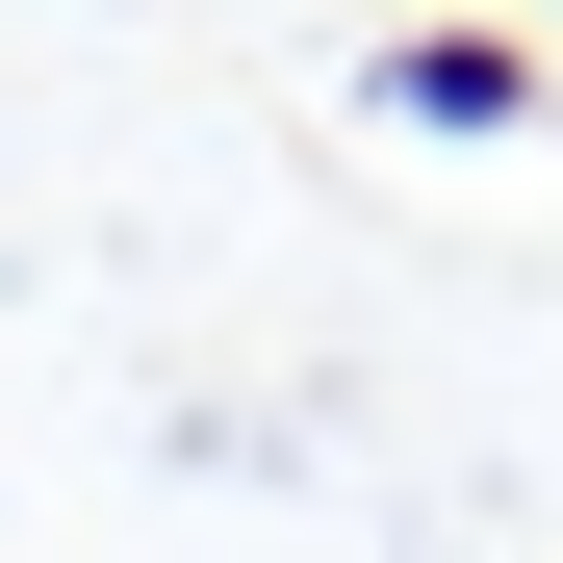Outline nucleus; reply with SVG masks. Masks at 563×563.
Returning <instances> with one entry per match:
<instances>
[{
  "label": "nucleus",
  "instance_id": "1",
  "mask_svg": "<svg viewBox=\"0 0 563 563\" xmlns=\"http://www.w3.org/2000/svg\"><path fill=\"white\" fill-rule=\"evenodd\" d=\"M385 103H410V129H512V103H538V52H512V26H410V52H385Z\"/></svg>",
  "mask_w": 563,
  "mask_h": 563
}]
</instances>
